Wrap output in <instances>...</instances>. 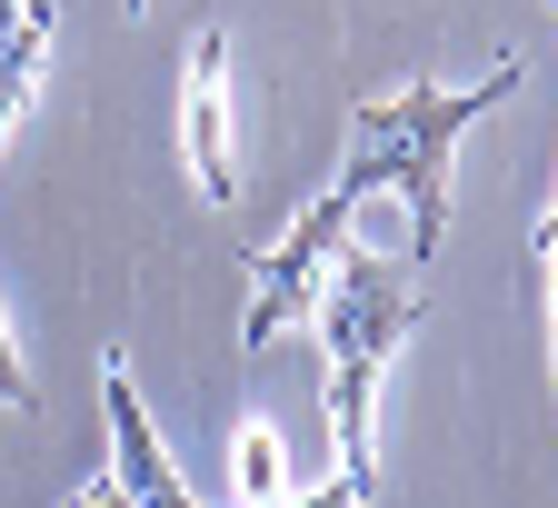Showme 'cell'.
<instances>
[{
	"label": "cell",
	"instance_id": "12",
	"mask_svg": "<svg viewBox=\"0 0 558 508\" xmlns=\"http://www.w3.org/2000/svg\"><path fill=\"white\" fill-rule=\"evenodd\" d=\"M21 11H31V0H0V31H21Z\"/></svg>",
	"mask_w": 558,
	"mask_h": 508
},
{
	"label": "cell",
	"instance_id": "10",
	"mask_svg": "<svg viewBox=\"0 0 558 508\" xmlns=\"http://www.w3.org/2000/svg\"><path fill=\"white\" fill-rule=\"evenodd\" d=\"M279 508H369L360 479H329V488H300V498H279Z\"/></svg>",
	"mask_w": 558,
	"mask_h": 508
},
{
	"label": "cell",
	"instance_id": "11",
	"mask_svg": "<svg viewBox=\"0 0 558 508\" xmlns=\"http://www.w3.org/2000/svg\"><path fill=\"white\" fill-rule=\"evenodd\" d=\"M81 508H130V498H120V479H100V488H90Z\"/></svg>",
	"mask_w": 558,
	"mask_h": 508
},
{
	"label": "cell",
	"instance_id": "7",
	"mask_svg": "<svg viewBox=\"0 0 558 508\" xmlns=\"http://www.w3.org/2000/svg\"><path fill=\"white\" fill-rule=\"evenodd\" d=\"M230 469H240V498H250V508H279V498H290V469H279V439H269V419H250V428H240Z\"/></svg>",
	"mask_w": 558,
	"mask_h": 508
},
{
	"label": "cell",
	"instance_id": "6",
	"mask_svg": "<svg viewBox=\"0 0 558 508\" xmlns=\"http://www.w3.org/2000/svg\"><path fill=\"white\" fill-rule=\"evenodd\" d=\"M50 0H31L21 11V31H0V150H11V130H21V110H31V90H40V70H50Z\"/></svg>",
	"mask_w": 558,
	"mask_h": 508
},
{
	"label": "cell",
	"instance_id": "4",
	"mask_svg": "<svg viewBox=\"0 0 558 508\" xmlns=\"http://www.w3.org/2000/svg\"><path fill=\"white\" fill-rule=\"evenodd\" d=\"M230 40L220 31H199L190 60H180V150H190V180L209 199H230L240 190V160H230Z\"/></svg>",
	"mask_w": 558,
	"mask_h": 508
},
{
	"label": "cell",
	"instance_id": "1",
	"mask_svg": "<svg viewBox=\"0 0 558 508\" xmlns=\"http://www.w3.org/2000/svg\"><path fill=\"white\" fill-rule=\"evenodd\" d=\"M509 90H519V60H488L478 81H459V90L418 81V90L360 100L349 150H339V190H349V199L399 190V209H409V259H429L439 230H449V150H459V140L499 110Z\"/></svg>",
	"mask_w": 558,
	"mask_h": 508
},
{
	"label": "cell",
	"instance_id": "8",
	"mask_svg": "<svg viewBox=\"0 0 558 508\" xmlns=\"http://www.w3.org/2000/svg\"><path fill=\"white\" fill-rule=\"evenodd\" d=\"M529 289H538V310H548V379H558V199H548V230H538Z\"/></svg>",
	"mask_w": 558,
	"mask_h": 508
},
{
	"label": "cell",
	"instance_id": "13",
	"mask_svg": "<svg viewBox=\"0 0 558 508\" xmlns=\"http://www.w3.org/2000/svg\"><path fill=\"white\" fill-rule=\"evenodd\" d=\"M130 11H140V0H130Z\"/></svg>",
	"mask_w": 558,
	"mask_h": 508
},
{
	"label": "cell",
	"instance_id": "5",
	"mask_svg": "<svg viewBox=\"0 0 558 508\" xmlns=\"http://www.w3.org/2000/svg\"><path fill=\"white\" fill-rule=\"evenodd\" d=\"M100 409H110V479H120V498H130V508H190V488H180V469H170V449H160L150 409H140L120 349L100 359Z\"/></svg>",
	"mask_w": 558,
	"mask_h": 508
},
{
	"label": "cell",
	"instance_id": "9",
	"mask_svg": "<svg viewBox=\"0 0 558 508\" xmlns=\"http://www.w3.org/2000/svg\"><path fill=\"white\" fill-rule=\"evenodd\" d=\"M40 389H31V370H21V339H11V319H0V409H31Z\"/></svg>",
	"mask_w": 558,
	"mask_h": 508
},
{
	"label": "cell",
	"instance_id": "3",
	"mask_svg": "<svg viewBox=\"0 0 558 508\" xmlns=\"http://www.w3.org/2000/svg\"><path fill=\"white\" fill-rule=\"evenodd\" d=\"M349 220H360V199H349L339 180L290 220V240H269L259 259H250V310H240V349H269L290 319H319V300H329V279L349 269Z\"/></svg>",
	"mask_w": 558,
	"mask_h": 508
},
{
	"label": "cell",
	"instance_id": "2",
	"mask_svg": "<svg viewBox=\"0 0 558 508\" xmlns=\"http://www.w3.org/2000/svg\"><path fill=\"white\" fill-rule=\"evenodd\" d=\"M418 329V289L389 279L369 250H349V269L329 279L319 300V339H329V439H339V469L329 479H360L369 488V409H379V379L399 339Z\"/></svg>",
	"mask_w": 558,
	"mask_h": 508
}]
</instances>
